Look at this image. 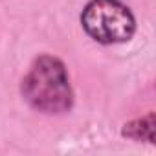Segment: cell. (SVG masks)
<instances>
[{"label": "cell", "instance_id": "6da1fadb", "mask_svg": "<svg viewBox=\"0 0 156 156\" xmlns=\"http://www.w3.org/2000/svg\"><path fill=\"white\" fill-rule=\"evenodd\" d=\"M22 96L39 112H68L73 103V92L64 64L51 55L35 59L22 81Z\"/></svg>", "mask_w": 156, "mask_h": 156}, {"label": "cell", "instance_id": "7a4b0ae2", "mask_svg": "<svg viewBox=\"0 0 156 156\" xmlns=\"http://www.w3.org/2000/svg\"><path fill=\"white\" fill-rule=\"evenodd\" d=\"M85 31L101 44H118L132 39L136 20L121 0H90L81 13Z\"/></svg>", "mask_w": 156, "mask_h": 156}]
</instances>
